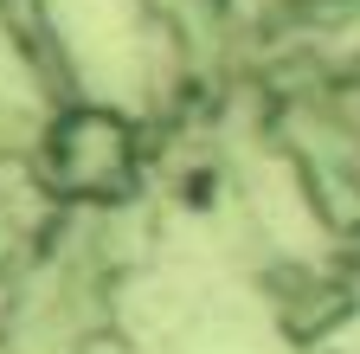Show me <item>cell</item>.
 Instances as JSON below:
<instances>
[{"instance_id": "6da1fadb", "label": "cell", "mask_w": 360, "mask_h": 354, "mask_svg": "<svg viewBox=\"0 0 360 354\" xmlns=\"http://www.w3.org/2000/svg\"><path fill=\"white\" fill-rule=\"evenodd\" d=\"M142 167V136L135 122L110 103H71L39 129L32 142V174L52 200L71 206H116L135 187Z\"/></svg>"}]
</instances>
